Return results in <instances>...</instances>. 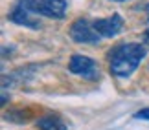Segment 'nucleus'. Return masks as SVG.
<instances>
[{"mask_svg": "<svg viewBox=\"0 0 149 130\" xmlns=\"http://www.w3.org/2000/svg\"><path fill=\"white\" fill-rule=\"evenodd\" d=\"M144 41H146V44H147V46H149V30L146 31V35H144Z\"/></svg>", "mask_w": 149, "mask_h": 130, "instance_id": "nucleus-9", "label": "nucleus"}, {"mask_svg": "<svg viewBox=\"0 0 149 130\" xmlns=\"http://www.w3.org/2000/svg\"><path fill=\"white\" fill-rule=\"evenodd\" d=\"M146 57V48L142 44L129 42V44H120L111 52V72L116 77H129L142 59Z\"/></svg>", "mask_w": 149, "mask_h": 130, "instance_id": "nucleus-1", "label": "nucleus"}, {"mask_svg": "<svg viewBox=\"0 0 149 130\" xmlns=\"http://www.w3.org/2000/svg\"><path fill=\"white\" fill-rule=\"evenodd\" d=\"M68 70H70L74 75H79L87 81H98L100 79V66L96 61H92L90 57H85V55H72L70 63H68Z\"/></svg>", "mask_w": 149, "mask_h": 130, "instance_id": "nucleus-3", "label": "nucleus"}, {"mask_svg": "<svg viewBox=\"0 0 149 130\" xmlns=\"http://www.w3.org/2000/svg\"><path fill=\"white\" fill-rule=\"evenodd\" d=\"M9 20L15 22V24H20V26H28V28H33V30H39L41 28V22L39 19L33 17V11H30L24 6L17 4L9 13Z\"/></svg>", "mask_w": 149, "mask_h": 130, "instance_id": "nucleus-6", "label": "nucleus"}, {"mask_svg": "<svg viewBox=\"0 0 149 130\" xmlns=\"http://www.w3.org/2000/svg\"><path fill=\"white\" fill-rule=\"evenodd\" d=\"M92 24L101 37H116L123 30V20L120 15H112V17H107V19L94 20Z\"/></svg>", "mask_w": 149, "mask_h": 130, "instance_id": "nucleus-5", "label": "nucleus"}, {"mask_svg": "<svg viewBox=\"0 0 149 130\" xmlns=\"http://www.w3.org/2000/svg\"><path fill=\"white\" fill-rule=\"evenodd\" d=\"M37 127L41 130H66V125L57 116H44L37 121Z\"/></svg>", "mask_w": 149, "mask_h": 130, "instance_id": "nucleus-7", "label": "nucleus"}, {"mask_svg": "<svg viewBox=\"0 0 149 130\" xmlns=\"http://www.w3.org/2000/svg\"><path fill=\"white\" fill-rule=\"evenodd\" d=\"M134 119H144V121H149V108H142L134 114Z\"/></svg>", "mask_w": 149, "mask_h": 130, "instance_id": "nucleus-8", "label": "nucleus"}, {"mask_svg": "<svg viewBox=\"0 0 149 130\" xmlns=\"http://www.w3.org/2000/svg\"><path fill=\"white\" fill-rule=\"evenodd\" d=\"M146 13H147V19H149V4L146 6Z\"/></svg>", "mask_w": 149, "mask_h": 130, "instance_id": "nucleus-10", "label": "nucleus"}, {"mask_svg": "<svg viewBox=\"0 0 149 130\" xmlns=\"http://www.w3.org/2000/svg\"><path fill=\"white\" fill-rule=\"evenodd\" d=\"M70 37L74 42H79V44H98L101 41V35L96 31L94 24H90L88 20L85 19H77L72 22L70 26Z\"/></svg>", "mask_w": 149, "mask_h": 130, "instance_id": "nucleus-4", "label": "nucleus"}, {"mask_svg": "<svg viewBox=\"0 0 149 130\" xmlns=\"http://www.w3.org/2000/svg\"><path fill=\"white\" fill-rule=\"evenodd\" d=\"M17 4L50 19H63L66 11V0H17Z\"/></svg>", "mask_w": 149, "mask_h": 130, "instance_id": "nucleus-2", "label": "nucleus"}, {"mask_svg": "<svg viewBox=\"0 0 149 130\" xmlns=\"http://www.w3.org/2000/svg\"><path fill=\"white\" fill-rule=\"evenodd\" d=\"M114 2H125V0H114Z\"/></svg>", "mask_w": 149, "mask_h": 130, "instance_id": "nucleus-11", "label": "nucleus"}]
</instances>
